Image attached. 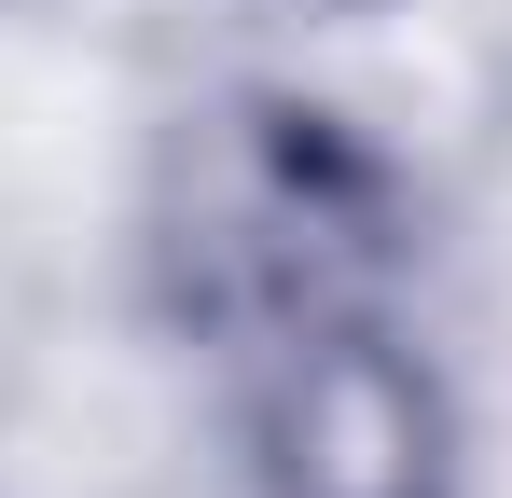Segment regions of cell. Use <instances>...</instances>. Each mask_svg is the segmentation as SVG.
<instances>
[{
    "mask_svg": "<svg viewBox=\"0 0 512 498\" xmlns=\"http://www.w3.org/2000/svg\"><path fill=\"white\" fill-rule=\"evenodd\" d=\"M263 443H277V498H429L443 485V415L374 332L291 346Z\"/></svg>",
    "mask_w": 512,
    "mask_h": 498,
    "instance_id": "obj_1",
    "label": "cell"
}]
</instances>
